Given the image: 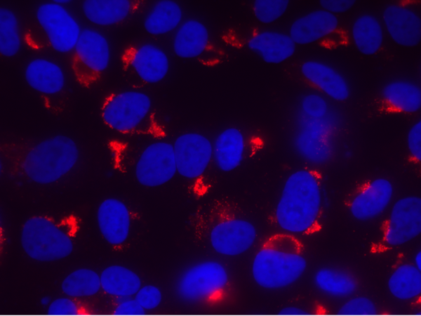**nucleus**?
Wrapping results in <instances>:
<instances>
[{"label":"nucleus","mask_w":421,"mask_h":316,"mask_svg":"<svg viewBox=\"0 0 421 316\" xmlns=\"http://www.w3.org/2000/svg\"><path fill=\"white\" fill-rule=\"evenodd\" d=\"M343 315H375L377 308L375 303L366 296H356L346 301L338 311Z\"/></svg>","instance_id":"f704fd0d"},{"label":"nucleus","mask_w":421,"mask_h":316,"mask_svg":"<svg viewBox=\"0 0 421 316\" xmlns=\"http://www.w3.org/2000/svg\"><path fill=\"white\" fill-rule=\"evenodd\" d=\"M152 100L140 91H126L107 96L101 117L112 129L123 134L146 133L152 126Z\"/></svg>","instance_id":"20e7f679"},{"label":"nucleus","mask_w":421,"mask_h":316,"mask_svg":"<svg viewBox=\"0 0 421 316\" xmlns=\"http://www.w3.org/2000/svg\"><path fill=\"white\" fill-rule=\"evenodd\" d=\"M21 39L15 14L6 8H0V53L6 57L15 55L20 51Z\"/></svg>","instance_id":"2f4dec72"},{"label":"nucleus","mask_w":421,"mask_h":316,"mask_svg":"<svg viewBox=\"0 0 421 316\" xmlns=\"http://www.w3.org/2000/svg\"><path fill=\"white\" fill-rule=\"evenodd\" d=\"M127 60L140 79L149 84L163 80L169 70L167 54L152 44L133 48L128 53Z\"/></svg>","instance_id":"6ab92c4d"},{"label":"nucleus","mask_w":421,"mask_h":316,"mask_svg":"<svg viewBox=\"0 0 421 316\" xmlns=\"http://www.w3.org/2000/svg\"><path fill=\"white\" fill-rule=\"evenodd\" d=\"M101 288L108 294L118 297L135 295L141 287L139 276L121 265H111L100 275Z\"/></svg>","instance_id":"c85d7f7f"},{"label":"nucleus","mask_w":421,"mask_h":316,"mask_svg":"<svg viewBox=\"0 0 421 316\" xmlns=\"http://www.w3.org/2000/svg\"><path fill=\"white\" fill-rule=\"evenodd\" d=\"M382 23L392 40L403 47H414L421 41V18L412 8L390 4L383 10Z\"/></svg>","instance_id":"2eb2a0df"},{"label":"nucleus","mask_w":421,"mask_h":316,"mask_svg":"<svg viewBox=\"0 0 421 316\" xmlns=\"http://www.w3.org/2000/svg\"><path fill=\"white\" fill-rule=\"evenodd\" d=\"M279 315H309L310 312H307L303 308L297 306H287L282 308L279 312Z\"/></svg>","instance_id":"a19ab883"},{"label":"nucleus","mask_w":421,"mask_h":316,"mask_svg":"<svg viewBox=\"0 0 421 316\" xmlns=\"http://www.w3.org/2000/svg\"><path fill=\"white\" fill-rule=\"evenodd\" d=\"M300 113L310 119H323L328 116L329 104L326 98L317 93H308L300 103Z\"/></svg>","instance_id":"72a5a7b5"},{"label":"nucleus","mask_w":421,"mask_h":316,"mask_svg":"<svg viewBox=\"0 0 421 316\" xmlns=\"http://www.w3.org/2000/svg\"><path fill=\"white\" fill-rule=\"evenodd\" d=\"M74 51L72 69L75 77L81 86L90 87L109 66V42L100 32L86 28L82 29Z\"/></svg>","instance_id":"423d86ee"},{"label":"nucleus","mask_w":421,"mask_h":316,"mask_svg":"<svg viewBox=\"0 0 421 316\" xmlns=\"http://www.w3.org/2000/svg\"><path fill=\"white\" fill-rule=\"evenodd\" d=\"M351 34L355 47L365 55L377 53L384 42L385 31L382 21L373 14L359 15L353 22Z\"/></svg>","instance_id":"393cba45"},{"label":"nucleus","mask_w":421,"mask_h":316,"mask_svg":"<svg viewBox=\"0 0 421 316\" xmlns=\"http://www.w3.org/2000/svg\"><path fill=\"white\" fill-rule=\"evenodd\" d=\"M323 119H310L301 114L300 129L295 138V147L300 155L314 164H323L332 157V126Z\"/></svg>","instance_id":"9b49d317"},{"label":"nucleus","mask_w":421,"mask_h":316,"mask_svg":"<svg viewBox=\"0 0 421 316\" xmlns=\"http://www.w3.org/2000/svg\"><path fill=\"white\" fill-rule=\"evenodd\" d=\"M182 11L178 3L163 0L157 1L144 20L145 30L153 35L164 34L179 26Z\"/></svg>","instance_id":"cd10ccee"},{"label":"nucleus","mask_w":421,"mask_h":316,"mask_svg":"<svg viewBox=\"0 0 421 316\" xmlns=\"http://www.w3.org/2000/svg\"><path fill=\"white\" fill-rule=\"evenodd\" d=\"M355 3L354 0H321L319 4L322 9L336 15L348 11Z\"/></svg>","instance_id":"58836bf2"},{"label":"nucleus","mask_w":421,"mask_h":316,"mask_svg":"<svg viewBox=\"0 0 421 316\" xmlns=\"http://www.w3.org/2000/svg\"><path fill=\"white\" fill-rule=\"evenodd\" d=\"M21 244L26 254L39 261H52L69 256L73 242L61 223L47 216H36L24 223Z\"/></svg>","instance_id":"39448f33"},{"label":"nucleus","mask_w":421,"mask_h":316,"mask_svg":"<svg viewBox=\"0 0 421 316\" xmlns=\"http://www.w3.org/2000/svg\"><path fill=\"white\" fill-rule=\"evenodd\" d=\"M145 309L135 299H126L119 303L114 311L116 315H142Z\"/></svg>","instance_id":"ea45409f"},{"label":"nucleus","mask_w":421,"mask_h":316,"mask_svg":"<svg viewBox=\"0 0 421 316\" xmlns=\"http://www.w3.org/2000/svg\"><path fill=\"white\" fill-rule=\"evenodd\" d=\"M421 232V198L408 195L392 206L383 230V241L389 246H399L416 238Z\"/></svg>","instance_id":"6e6552de"},{"label":"nucleus","mask_w":421,"mask_h":316,"mask_svg":"<svg viewBox=\"0 0 421 316\" xmlns=\"http://www.w3.org/2000/svg\"><path fill=\"white\" fill-rule=\"evenodd\" d=\"M288 4V0H258L253 2V11L258 20L269 24L286 13Z\"/></svg>","instance_id":"473e14b6"},{"label":"nucleus","mask_w":421,"mask_h":316,"mask_svg":"<svg viewBox=\"0 0 421 316\" xmlns=\"http://www.w3.org/2000/svg\"><path fill=\"white\" fill-rule=\"evenodd\" d=\"M53 1L55 3H56V4L62 5V6L63 4H68V3L71 2V1H69V0H55V1Z\"/></svg>","instance_id":"37998d69"},{"label":"nucleus","mask_w":421,"mask_h":316,"mask_svg":"<svg viewBox=\"0 0 421 316\" xmlns=\"http://www.w3.org/2000/svg\"><path fill=\"white\" fill-rule=\"evenodd\" d=\"M36 17L55 51L66 53L74 49L82 30L63 6L54 1L44 3L38 7Z\"/></svg>","instance_id":"0eeeda50"},{"label":"nucleus","mask_w":421,"mask_h":316,"mask_svg":"<svg viewBox=\"0 0 421 316\" xmlns=\"http://www.w3.org/2000/svg\"><path fill=\"white\" fill-rule=\"evenodd\" d=\"M314 282L321 292L337 298L350 296L358 288L356 279L352 273L337 268L319 269L314 274Z\"/></svg>","instance_id":"bb28decb"},{"label":"nucleus","mask_w":421,"mask_h":316,"mask_svg":"<svg viewBox=\"0 0 421 316\" xmlns=\"http://www.w3.org/2000/svg\"><path fill=\"white\" fill-rule=\"evenodd\" d=\"M410 157L417 162L421 160V121L417 120L409 129L406 137Z\"/></svg>","instance_id":"e433bc0d"},{"label":"nucleus","mask_w":421,"mask_h":316,"mask_svg":"<svg viewBox=\"0 0 421 316\" xmlns=\"http://www.w3.org/2000/svg\"><path fill=\"white\" fill-rule=\"evenodd\" d=\"M257 237L254 225L243 219L231 218L216 224L211 230L210 240L218 253L236 256L247 251Z\"/></svg>","instance_id":"4468645a"},{"label":"nucleus","mask_w":421,"mask_h":316,"mask_svg":"<svg viewBox=\"0 0 421 316\" xmlns=\"http://www.w3.org/2000/svg\"><path fill=\"white\" fill-rule=\"evenodd\" d=\"M245 139L241 131L234 127L225 129L216 138L213 145V157L217 166L230 171L241 164L245 151Z\"/></svg>","instance_id":"b1692460"},{"label":"nucleus","mask_w":421,"mask_h":316,"mask_svg":"<svg viewBox=\"0 0 421 316\" xmlns=\"http://www.w3.org/2000/svg\"><path fill=\"white\" fill-rule=\"evenodd\" d=\"M208 42L206 26L198 20L189 19L178 27L173 38V51L181 58H196L206 51Z\"/></svg>","instance_id":"5701e85b"},{"label":"nucleus","mask_w":421,"mask_h":316,"mask_svg":"<svg viewBox=\"0 0 421 316\" xmlns=\"http://www.w3.org/2000/svg\"><path fill=\"white\" fill-rule=\"evenodd\" d=\"M391 294L396 299L409 301L421 294V272L413 264L403 263L391 274L387 282Z\"/></svg>","instance_id":"c756f323"},{"label":"nucleus","mask_w":421,"mask_h":316,"mask_svg":"<svg viewBox=\"0 0 421 316\" xmlns=\"http://www.w3.org/2000/svg\"><path fill=\"white\" fill-rule=\"evenodd\" d=\"M173 145L180 176L192 179L204 173L213 157V145L206 136L198 133H183Z\"/></svg>","instance_id":"f8f14e48"},{"label":"nucleus","mask_w":421,"mask_h":316,"mask_svg":"<svg viewBox=\"0 0 421 316\" xmlns=\"http://www.w3.org/2000/svg\"><path fill=\"white\" fill-rule=\"evenodd\" d=\"M61 287L71 297L93 296L101 288L100 277L93 270L79 269L65 278Z\"/></svg>","instance_id":"7c9ffc66"},{"label":"nucleus","mask_w":421,"mask_h":316,"mask_svg":"<svg viewBox=\"0 0 421 316\" xmlns=\"http://www.w3.org/2000/svg\"><path fill=\"white\" fill-rule=\"evenodd\" d=\"M47 313L53 315H76L83 314L76 303L67 298H57L51 302L48 306Z\"/></svg>","instance_id":"4c0bfd02"},{"label":"nucleus","mask_w":421,"mask_h":316,"mask_svg":"<svg viewBox=\"0 0 421 316\" xmlns=\"http://www.w3.org/2000/svg\"><path fill=\"white\" fill-rule=\"evenodd\" d=\"M177 171L173 145L154 142L140 153L135 167L138 181L147 187H156L169 181Z\"/></svg>","instance_id":"9d476101"},{"label":"nucleus","mask_w":421,"mask_h":316,"mask_svg":"<svg viewBox=\"0 0 421 316\" xmlns=\"http://www.w3.org/2000/svg\"><path fill=\"white\" fill-rule=\"evenodd\" d=\"M417 268L421 270V252L417 251L414 257V264Z\"/></svg>","instance_id":"79ce46f5"},{"label":"nucleus","mask_w":421,"mask_h":316,"mask_svg":"<svg viewBox=\"0 0 421 316\" xmlns=\"http://www.w3.org/2000/svg\"><path fill=\"white\" fill-rule=\"evenodd\" d=\"M381 98L390 110L406 114L417 112L421 108V89L414 81L394 79L381 90Z\"/></svg>","instance_id":"4be33fe9"},{"label":"nucleus","mask_w":421,"mask_h":316,"mask_svg":"<svg viewBox=\"0 0 421 316\" xmlns=\"http://www.w3.org/2000/svg\"><path fill=\"white\" fill-rule=\"evenodd\" d=\"M97 220L103 237L112 245L123 244L128 238L131 216L126 205L117 199L109 198L100 204Z\"/></svg>","instance_id":"a211bd4d"},{"label":"nucleus","mask_w":421,"mask_h":316,"mask_svg":"<svg viewBox=\"0 0 421 316\" xmlns=\"http://www.w3.org/2000/svg\"><path fill=\"white\" fill-rule=\"evenodd\" d=\"M161 292L154 285H146L135 294V299L145 310L156 308L161 301Z\"/></svg>","instance_id":"c9c22d12"},{"label":"nucleus","mask_w":421,"mask_h":316,"mask_svg":"<svg viewBox=\"0 0 421 316\" xmlns=\"http://www.w3.org/2000/svg\"><path fill=\"white\" fill-rule=\"evenodd\" d=\"M394 185L386 178H375L360 188L349 203L352 216L359 221H368L382 215L391 204Z\"/></svg>","instance_id":"ddd939ff"},{"label":"nucleus","mask_w":421,"mask_h":316,"mask_svg":"<svg viewBox=\"0 0 421 316\" xmlns=\"http://www.w3.org/2000/svg\"><path fill=\"white\" fill-rule=\"evenodd\" d=\"M338 26L339 20L336 15L320 8L295 19L290 27L288 34L296 45H307L331 35Z\"/></svg>","instance_id":"f3484780"},{"label":"nucleus","mask_w":421,"mask_h":316,"mask_svg":"<svg viewBox=\"0 0 421 316\" xmlns=\"http://www.w3.org/2000/svg\"><path fill=\"white\" fill-rule=\"evenodd\" d=\"M133 4L127 0H87L82 4L86 18L101 26L119 23L131 13Z\"/></svg>","instance_id":"a878e982"},{"label":"nucleus","mask_w":421,"mask_h":316,"mask_svg":"<svg viewBox=\"0 0 421 316\" xmlns=\"http://www.w3.org/2000/svg\"><path fill=\"white\" fill-rule=\"evenodd\" d=\"M248 48L267 63L279 64L291 58L296 44L288 34L265 30L253 35L247 41Z\"/></svg>","instance_id":"aec40b11"},{"label":"nucleus","mask_w":421,"mask_h":316,"mask_svg":"<svg viewBox=\"0 0 421 316\" xmlns=\"http://www.w3.org/2000/svg\"><path fill=\"white\" fill-rule=\"evenodd\" d=\"M307 267L300 242L293 235L279 233L264 242L253 259L252 273L261 287L279 289L295 283Z\"/></svg>","instance_id":"f03ea898"},{"label":"nucleus","mask_w":421,"mask_h":316,"mask_svg":"<svg viewBox=\"0 0 421 316\" xmlns=\"http://www.w3.org/2000/svg\"><path fill=\"white\" fill-rule=\"evenodd\" d=\"M25 78L31 88L47 96L60 93L65 86V75L60 66L44 58L31 60L25 68Z\"/></svg>","instance_id":"412c9836"},{"label":"nucleus","mask_w":421,"mask_h":316,"mask_svg":"<svg viewBox=\"0 0 421 316\" xmlns=\"http://www.w3.org/2000/svg\"><path fill=\"white\" fill-rule=\"evenodd\" d=\"M228 275L224 266L216 261H205L189 268L177 284L180 298L195 302L209 298L224 289Z\"/></svg>","instance_id":"1a4fd4ad"},{"label":"nucleus","mask_w":421,"mask_h":316,"mask_svg":"<svg viewBox=\"0 0 421 316\" xmlns=\"http://www.w3.org/2000/svg\"><path fill=\"white\" fill-rule=\"evenodd\" d=\"M79 158L76 143L57 135L29 147L20 156L19 166L31 180L39 184L54 183L69 172Z\"/></svg>","instance_id":"7ed1b4c3"},{"label":"nucleus","mask_w":421,"mask_h":316,"mask_svg":"<svg viewBox=\"0 0 421 316\" xmlns=\"http://www.w3.org/2000/svg\"><path fill=\"white\" fill-rule=\"evenodd\" d=\"M304 78L330 99L343 102L351 93L350 85L338 69L318 60L305 61L300 67Z\"/></svg>","instance_id":"dca6fc26"},{"label":"nucleus","mask_w":421,"mask_h":316,"mask_svg":"<svg viewBox=\"0 0 421 316\" xmlns=\"http://www.w3.org/2000/svg\"><path fill=\"white\" fill-rule=\"evenodd\" d=\"M323 205L319 175L308 169L293 172L286 180L276 206L278 225L291 235H304L319 226Z\"/></svg>","instance_id":"f257e3e1"}]
</instances>
